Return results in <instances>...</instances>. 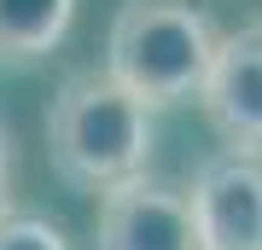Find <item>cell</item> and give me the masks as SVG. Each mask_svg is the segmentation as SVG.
Returning a JSON list of instances; mask_svg holds the SVG:
<instances>
[{"label":"cell","instance_id":"1","mask_svg":"<svg viewBox=\"0 0 262 250\" xmlns=\"http://www.w3.org/2000/svg\"><path fill=\"white\" fill-rule=\"evenodd\" d=\"M47 151L70 186L111 192V186L146 175L151 111L140 99H128L105 70H82L47 105Z\"/></svg>","mask_w":262,"mask_h":250},{"label":"cell","instance_id":"2","mask_svg":"<svg viewBox=\"0 0 262 250\" xmlns=\"http://www.w3.org/2000/svg\"><path fill=\"white\" fill-rule=\"evenodd\" d=\"M215 29L192 0H122L105 41V76L146 111L198 99Z\"/></svg>","mask_w":262,"mask_h":250},{"label":"cell","instance_id":"3","mask_svg":"<svg viewBox=\"0 0 262 250\" xmlns=\"http://www.w3.org/2000/svg\"><path fill=\"white\" fill-rule=\"evenodd\" d=\"M198 105H204L210 128L222 134L227 157H256L262 151V24L215 35Z\"/></svg>","mask_w":262,"mask_h":250},{"label":"cell","instance_id":"4","mask_svg":"<svg viewBox=\"0 0 262 250\" xmlns=\"http://www.w3.org/2000/svg\"><path fill=\"white\" fill-rule=\"evenodd\" d=\"M94 250H198L187 192L151 175H134L111 192H99Z\"/></svg>","mask_w":262,"mask_h":250},{"label":"cell","instance_id":"5","mask_svg":"<svg viewBox=\"0 0 262 250\" xmlns=\"http://www.w3.org/2000/svg\"><path fill=\"white\" fill-rule=\"evenodd\" d=\"M198 250H262V163L256 157H210L192 192Z\"/></svg>","mask_w":262,"mask_h":250},{"label":"cell","instance_id":"6","mask_svg":"<svg viewBox=\"0 0 262 250\" xmlns=\"http://www.w3.org/2000/svg\"><path fill=\"white\" fill-rule=\"evenodd\" d=\"M82 0H0V58L35 64L70 35Z\"/></svg>","mask_w":262,"mask_h":250},{"label":"cell","instance_id":"7","mask_svg":"<svg viewBox=\"0 0 262 250\" xmlns=\"http://www.w3.org/2000/svg\"><path fill=\"white\" fill-rule=\"evenodd\" d=\"M0 250H70L64 233L41 215H24V210H0Z\"/></svg>","mask_w":262,"mask_h":250},{"label":"cell","instance_id":"8","mask_svg":"<svg viewBox=\"0 0 262 250\" xmlns=\"http://www.w3.org/2000/svg\"><path fill=\"white\" fill-rule=\"evenodd\" d=\"M12 175H18V151H12V128L0 122V210H12Z\"/></svg>","mask_w":262,"mask_h":250}]
</instances>
